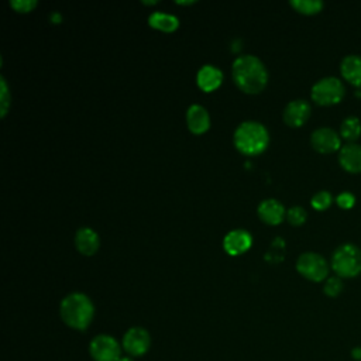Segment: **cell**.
I'll return each mask as SVG.
<instances>
[{"mask_svg": "<svg viewBox=\"0 0 361 361\" xmlns=\"http://www.w3.org/2000/svg\"><path fill=\"white\" fill-rule=\"evenodd\" d=\"M142 3H144V4H155V3H157V1H155V0H151V1H147V0H142Z\"/></svg>", "mask_w": 361, "mask_h": 361, "instance_id": "4dcf8cb0", "label": "cell"}, {"mask_svg": "<svg viewBox=\"0 0 361 361\" xmlns=\"http://www.w3.org/2000/svg\"><path fill=\"white\" fill-rule=\"evenodd\" d=\"M59 314L63 323L71 329L85 330L93 320L94 306L87 295L72 292L61 300Z\"/></svg>", "mask_w": 361, "mask_h": 361, "instance_id": "7a4b0ae2", "label": "cell"}, {"mask_svg": "<svg viewBox=\"0 0 361 361\" xmlns=\"http://www.w3.org/2000/svg\"><path fill=\"white\" fill-rule=\"evenodd\" d=\"M118 361H133L131 357H121Z\"/></svg>", "mask_w": 361, "mask_h": 361, "instance_id": "f546056e", "label": "cell"}, {"mask_svg": "<svg viewBox=\"0 0 361 361\" xmlns=\"http://www.w3.org/2000/svg\"><path fill=\"white\" fill-rule=\"evenodd\" d=\"M231 73L237 87L245 93H259L268 82V71L264 62L252 55L244 54L234 59Z\"/></svg>", "mask_w": 361, "mask_h": 361, "instance_id": "6da1fadb", "label": "cell"}, {"mask_svg": "<svg viewBox=\"0 0 361 361\" xmlns=\"http://www.w3.org/2000/svg\"><path fill=\"white\" fill-rule=\"evenodd\" d=\"M10 6L18 13H28L37 6V0H10Z\"/></svg>", "mask_w": 361, "mask_h": 361, "instance_id": "484cf974", "label": "cell"}, {"mask_svg": "<svg viewBox=\"0 0 361 361\" xmlns=\"http://www.w3.org/2000/svg\"><path fill=\"white\" fill-rule=\"evenodd\" d=\"M312 107L307 100L305 99H295L290 100L282 113L283 121L290 127H300L309 118Z\"/></svg>", "mask_w": 361, "mask_h": 361, "instance_id": "30bf717a", "label": "cell"}, {"mask_svg": "<svg viewBox=\"0 0 361 361\" xmlns=\"http://www.w3.org/2000/svg\"><path fill=\"white\" fill-rule=\"evenodd\" d=\"M75 245L79 252L85 255H92L97 251L100 245V240L97 233L90 227H80L75 234Z\"/></svg>", "mask_w": 361, "mask_h": 361, "instance_id": "e0dca14e", "label": "cell"}, {"mask_svg": "<svg viewBox=\"0 0 361 361\" xmlns=\"http://www.w3.org/2000/svg\"><path fill=\"white\" fill-rule=\"evenodd\" d=\"M351 355H353L354 360L361 361V347H354L353 351H351Z\"/></svg>", "mask_w": 361, "mask_h": 361, "instance_id": "83f0119b", "label": "cell"}, {"mask_svg": "<svg viewBox=\"0 0 361 361\" xmlns=\"http://www.w3.org/2000/svg\"><path fill=\"white\" fill-rule=\"evenodd\" d=\"M178 4H193L195 0H176Z\"/></svg>", "mask_w": 361, "mask_h": 361, "instance_id": "f1b7e54d", "label": "cell"}, {"mask_svg": "<svg viewBox=\"0 0 361 361\" xmlns=\"http://www.w3.org/2000/svg\"><path fill=\"white\" fill-rule=\"evenodd\" d=\"M361 134V120L357 116H347L340 124V137L354 142Z\"/></svg>", "mask_w": 361, "mask_h": 361, "instance_id": "d6986e66", "label": "cell"}, {"mask_svg": "<svg viewBox=\"0 0 361 361\" xmlns=\"http://www.w3.org/2000/svg\"><path fill=\"white\" fill-rule=\"evenodd\" d=\"M283 252H285V241L282 238H275L267 252V259L268 261H281L283 259Z\"/></svg>", "mask_w": 361, "mask_h": 361, "instance_id": "cb8c5ba5", "label": "cell"}, {"mask_svg": "<svg viewBox=\"0 0 361 361\" xmlns=\"http://www.w3.org/2000/svg\"><path fill=\"white\" fill-rule=\"evenodd\" d=\"M354 202H355L354 195H353L351 192H347V190L338 193L337 197H336V203H337L340 207H343V209H350V207L354 204Z\"/></svg>", "mask_w": 361, "mask_h": 361, "instance_id": "4316f807", "label": "cell"}, {"mask_svg": "<svg viewBox=\"0 0 361 361\" xmlns=\"http://www.w3.org/2000/svg\"><path fill=\"white\" fill-rule=\"evenodd\" d=\"M252 244V237L247 230L235 228L228 231L223 238V248L230 255H240L245 252Z\"/></svg>", "mask_w": 361, "mask_h": 361, "instance_id": "8fae6325", "label": "cell"}, {"mask_svg": "<svg viewBox=\"0 0 361 361\" xmlns=\"http://www.w3.org/2000/svg\"><path fill=\"white\" fill-rule=\"evenodd\" d=\"M223 80V72L210 63H206L199 68L196 73V83L204 92H212L220 86Z\"/></svg>", "mask_w": 361, "mask_h": 361, "instance_id": "9a60e30c", "label": "cell"}, {"mask_svg": "<svg viewBox=\"0 0 361 361\" xmlns=\"http://www.w3.org/2000/svg\"><path fill=\"white\" fill-rule=\"evenodd\" d=\"M151 345L149 333L140 326L130 327L121 340L123 350L128 354V357H141L144 355Z\"/></svg>", "mask_w": 361, "mask_h": 361, "instance_id": "ba28073f", "label": "cell"}, {"mask_svg": "<svg viewBox=\"0 0 361 361\" xmlns=\"http://www.w3.org/2000/svg\"><path fill=\"white\" fill-rule=\"evenodd\" d=\"M330 265L337 276L354 278L361 274V248L353 243L340 244L331 254Z\"/></svg>", "mask_w": 361, "mask_h": 361, "instance_id": "277c9868", "label": "cell"}, {"mask_svg": "<svg viewBox=\"0 0 361 361\" xmlns=\"http://www.w3.org/2000/svg\"><path fill=\"white\" fill-rule=\"evenodd\" d=\"M340 72L347 82L361 89V55L358 54L345 55L340 62Z\"/></svg>", "mask_w": 361, "mask_h": 361, "instance_id": "2e32d148", "label": "cell"}, {"mask_svg": "<svg viewBox=\"0 0 361 361\" xmlns=\"http://www.w3.org/2000/svg\"><path fill=\"white\" fill-rule=\"evenodd\" d=\"M331 202H333V196L329 190H319L310 199V203L316 210L327 209L331 204Z\"/></svg>", "mask_w": 361, "mask_h": 361, "instance_id": "7402d4cb", "label": "cell"}, {"mask_svg": "<svg viewBox=\"0 0 361 361\" xmlns=\"http://www.w3.org/2000/svg\"><path fill=\"white\" fill-rule=\"evenodd\" d=\"M257 213H258V217L264 223L271 224V226L279 224L283 220V217L286 216V210H285L283 204L278 199H274V197L264 199L258 204Z\"/></svg>", "mask_w": 361, "mask_h": 361, "instance_id": "7c38bea8", "label": "cell"}, {"mask_svg": "<svg viewBox=\"0 0 361 361\" xmlns=\"http://www.w3.org/2000/svg\"><path fill=\"white\" fill-rule=\"evenodd\" d=\"M148 24L152 28H157V30H161L165 32H172L179 27V18L169 13L152 11L148 16Z\"/></svg>", "mask_w": 361, "mask_h": 361, "instance_id": "ac0fdd59", "label": "cell"}, {"mask_svg": "<svg viewBox=\"0 0 361 361\" xmlns=\"http://www.w3.org/2000/svg\"><path fill=\"white\" fill-rule=\"evenodd\" d=\"M289 4L302 14H316L324 6L322 0H290Z\"/></svg>", "mask_w": 361, "mask_h": 361, "instance_id": "ffe728a7", "label": "cell"}, {"mask_svg": "<svg viewBox=\"0 0 361 361\" xmlns=\"http://www.w3.org/2000/svg\"><path fill=\"white\" fill-rule=\"evenodd\" d=\"M233 141L241 154L252 157L265 151L269 144V133L262 123L248 120L235 128Z\"/></svg>", "mask_w": 361, "mask_h": 361, "instance_id": "3957f363", "label": "cell"}, {"mask_svg": "<svg viewBox=\"0 0 361 361\" xmlns=\"http://www.w3.org/2000/svg\"><path fill=\"white\" fill-rule=\"evenodd\" d=\"M345 93L344 83L336 76H324L313 83L310 89V96L313 102L322 106L338 103Z\"/></svg>", "mask_w": 361, "mask_h": 361, "instance_id": "5b68a950", "label": "cell"}, {"mask_svg": "<svg viewBox=\"0 0 361 361\" xmlns=\"http://www.w3.org/2000/svg\"><path fill=\"white\" fill-rule=\"evenodd\" d=\"M307 213L302 206H292L286 210V219L292 226H300L306 221Z\"/></svg>", "mask_w": 361, "mask_h": 361, "instance_id": "603a6c76", "label": "cell"}, {"mask_svg": "<svg viewBox=\"0 0 361 361\" xmlns=\"http://www.w3.org/2000/svg\"><path fill=\"white\" fill-rule=\"evenodd\" d=\"M296 271L309 281H326L329 274V264L326 258L317 252H302L296 259Z\"/></svg>", "mask_w": 361, "mask_h": 361, "instance_id": "8992f818", "label": "cell"}, {"mask_svg": "<svg viewBox=\"0 0 361 361\" xmlns=\"http://www.w3.org/2000/svg\"><path fill=\"white\" fill-rule=\"evenodd\" d=\"M10 100H11V96H10V92H8L7 82H6L4 76H0V106H1V117L6 116V113H7V110H8V106H10Z\"/></svg>", "mask_w": 361, "mask_h": 361, "instance_id": "d4e9b609", "label": "cell"}, {"mask_svg": "<svg viewBox=\"0 0 361 361\" xmlns=\"http://www.w3.org/2000/svg\"><path fill=\"white\" fill-rule=\"evenodd\" d=\"M310 144L316 151L329 154L341 148V137L330 127H319L312 133Z\"/></svg>", "mask_w": 361, "mask_h": 361, "instance_id": "9c48e42d", "label": "cell"}, {"mask_svg": "<svg viewBox=\"0 0 361 361\" xmlns=\"http://www.w3.org/2000/svg\"><path fill=\"white\" fill-rule=\"evenodd\" d=\"M121 348L118 341L109 334H99L89 343V354L94 361H118Z\"/></svg>", "mask_w": 361, "mask_h": 361, "instance_id": "52a82bcc", "label": "cell"}, {"mask_svg": "<svg viewBox=\"0 0 361 361\" xmlns=\"http://www.w3.org/2000/svg\"><path fill=\"white\" fill-rule=\"evenodd\" d=\"M344 285H343V281L340 276H329L326 278L324 281V285H323V292L330 296V298H336L341 293Z\"/></svg>", "mask_w": 361, "mask_h": 361, "instance_id": "44dd1931", "label": "cell"}, {"mask_svg": "<svg viewBox=\"0 0 361 361\" xmlns=\"http://www.w3.org/2000/svg\"><path fill=\"white\" fill-rule=\"evenodd\" d=\"M186 124L193 134H203L210 126V116L200 104H190L186 111Z\"/></svg>", "mask_w": 361, "mask_h": 361, "instance_id": "5bb4252c", "label": "cell"}, {"mask_svg": "<svg viewBox=\"0 0 361 361\" xmlns=\"http://www.w3.org/2000/svg\"><path fill=\"white\" fill-rule=\"evenodd\" d=\"M340 165L353 173L361 172V144L347 142L338 149Z\"/></svg>", "mask_w": 361, "mask_h": 361, "instance_id": "4fadbf2b", "label": "cell"}]
</instances>
